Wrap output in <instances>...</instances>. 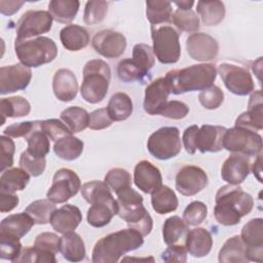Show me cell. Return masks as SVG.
Here are the masks:
<instances>
[{
	"label": "cell",
	"instance_id": "83f0119b",
	"mask_svg": "<svg viewBox=\"0 0 263 263\" xmlns=\"http://www.w3.org/2000/svg\"><path fill=\"white\" fill-rule=\"evenodd\" d=\"M35 221L26 212L9 215L0 223V232L22 238L34 226Z\"/></svg>",
	"mask_w": 263,
	"mask_h": 263
},
{
	"label": "cell",
	"instance_id": "b9f144b4",
	"mask_svg": "<svg viewBox=\"0 0 263 263\" xmlns=\"http://www.w3.org/2000/svg\"><path fill=\"white\" fill-rule=\"evenodd\" d=\"M54 211L55 205L48 198L37 199L31 202L25 210V212L35 221V224L39 225L50 223V219Z\"/></svg>",
	"mask_w": 263,
	"mask_h": 263
},
{
	"label": "cell",
	"instance_id": "d4e9b609",
	"mask_svg": "<svg viewBox=\"0 0 263 263\" xmlns=\"http://www.w3.org/2000/svg\"><path fill=\"white\" fill-rule=\"evenodd\" d=\"M52 90L61 102L74 100L78 92V82L75 74L69 69H59L52 78Z\"/></svg>",
	"mask_w": 263,
	"mask_h": 263
},
{
	"label": "cell",
	"instance_id": "30bf717a",
	"mask_svg": "<svg viewBox=\"0 0 263 263\" xmlns=\"http://www.w3.org/2000/svg\"><path fill=\"white\" fill-rule=\"evenodd\" d=\"M223 148L231 153L257 156L262 150V137L256 132L234 125L226 129Z\"/></svg>",
	"mask_w": 263,
	"mask_h": 263
},
{
	"label": "cell",
	"instance_id": "ab89813d",
	"mask_svg": "<svg viewBox=\"0 0 263 263\" xmlns=\"http://www.w3.org/2000/svg\"><path fill=\"white\" fill-rule=\"evenodd\" d=\"M173 15L172 2L170 1H146V17L151 26L164 25L171 22Z\"/></svg>",
	"mask_w": 263,
	"mask_h": 263
},
{
	"label": "cell",
	"instance_id": "94428289",
	"mask_svg": "<svg viewBox=\"0 0 263 263\" xmlns=\"http://www.w3.org/2000/svg\"><path fill=\"white\" fill-rule=\"evenodd\" d=\"M36 121H24L13 123L3 130V135L10 138H26L35 127Z\"/></svg>",
	"mask_w": 263,
	"mask_h": 263
},
{
	"label": "cell",
	"instance_id": "9a60e30c",
	"mask_svg": "<svg viewBox=\"0 0 263 263\" xmlns=\"http://www.w3.org/2000/svg\"><path fill=\"white\" fill-rule=\"evenodd\" d=\"M32 78V71L23 64H13L0 68V93L2 96L24 90Z\"/></svg>",
	"mask_w": 263,
	"mask_h": 263
},
{
	"label": "cell",
	"instance_id": "5bb4252c",
	"mask_svg": "<svg viewBox=\"0 0 263 263\" xmlns=\"http://www.w3.org/2000/svg\"><path fill=\"white\" fill-rule=\"evenodd\" d=\"M206 173L196 165H184L176 176V189L184 196H192L208 186Z\"/></svg>",
	"mask_w": 263,
	"mask_h": 263
},
{
	"label": "cell",
	"instance_id": "003e7915",
	"mask_svg": "<svg viewBox=\"0 0 263 263\" xmlns=\"http://www.w3.org/2000/svg\"><path fill=\"white\" fill-rule=\"evenodd\" d=\"M174 4L177 5L179 9H191V7L194 4V1H188V0L176 1V2H174Z\"/></svg>",
	"mask_w": 263,
	"mask_h": 263
},
{
	"label": "cell",
	"instance_id": "4fadbf2b",
	"mask_svg": "<svg viewBox=\"0 0 263 263\" xmlns=\"http://www.w3.org/2000/svg\"><path fill=\"white\" fill-rule=\"evenodd\" d=\"M218 72L226 88L236 96H247L254 91V81L250 72L241 67L230 63H222Z\"/></svg>",
	"mask_w": 263,
	"mask_h": 263
},
{
	"label": "cell",
	"instance_id": "d6986e66",
	"mask_svg": "<svg viewBox=\"0 0 263 263\" xmlns=\"http://www.w3.org/2000/svg\"><path fill=\"white\" fill-rule=\"evenodd\" d=\"M251 160L249 156L232 153L222 164L221 178L230 185H239L249 176Z\"/></svg>",
	"mask_w": 263,
	"mask_h": 263
},
{
	"label": "cell",
	"instance_id": "2e32d148",
	"mask_svg": "<svg viewBox=\"0 0 263 263\" xmlns=\"http://www.w3.org/2000/svg\"><path fill=\"white\" fill-rule=\"evenodd\" d=\"M246 247V256L249 261L261 263L263 260V219L255 218L247 222L240 233Z\"/></svg>",
	"mask_w": 263,
	"mask_h": 263
},
{
	"label": "cell",
	"instance_id": "7dc6e473",
	"mask_svg": "<svg viewBox=\"0 0 263 263\" xmlns=\"http://www.w3.org/2000/svg\"><path fill=\"white\" fill-rule=\"evenodd\" d=\"M20 239L13 235L0 232V258L2 260L13 262L18 257L23 249Z\"/></svg>",
	"mask_w": 263,
	"mask_h": 263
},
{
	"label": "cell",
	"instance_id": "3957f363",
	"mask_svg": "<svg viewBox=\"0 0 263 263\" xmlns=\"http://www.w3.org/2000/svg\"><path fill=\"white\" fill-rule=\"evenodd\" d=\"M144 236L134 228L121 229L100 238L91 253L93 263H115L124 254L143 246Z\"/></svg>",
	"mask_w": 263,
	"mask_h": 263
},
{
	"label": "cell",
	"instance_id": "f6af8a7d",
	"mask_svg": "<svg viewBox=\"0 0 263 263\" xmlns=\"http://www.w3.org/2000/svg\"><path fill=\"white\" fill-rule=\"evenodd\" d=\"M104 182L110 189L117 193L124 188L130 187L132 177L126 170L121 167H114L108 171L104 178Z\"/></svg>",
	"mask_w": 263,
	"mask_h": 263
},
{
	"label": "cell",
	"instance_id": "d590c367",
	"mask_svg": "<svg viewBox=\"0 0 263 263\" xmlns=\"http://www.w3.org/2000/svg\"><path fill=\"white\" fill-rule=\"evenodd\" d=\"M196 11L205 26H217L225 16V5L222 1H198Z\"/></svg>",
	"mask_w": 263,
	"mask_h": 263
},
{
	"label": "cell",
	"instance_id": "484cf974",
	"mask_svg": "<svg viewBox=\"0 0 263 263\" xmlns=\"http://www.w3.org/2000/svg\"><path fill=\"white\" fill-rule=\"evenodd\" d=\"M185 247L187 252L195 257L201 258L210 254L213 247V237L210 231L202 227H197L188 231Z\"/></svg>",
	"mask_w": 263,
	"mask_h": 263
},
{
	"label": "cell",
	"instance_id": "74e56055",
	"mask_svg": "<svg viewBox=\"0 0 263 263\" xmlns=\"http://www.w3.org/2000/svg\"><path fill=\"white\" fill-rule=\"evenodd\" d=\"M84 143L74 136H66L53 145V151L58 157L64 160L72 161L77 159L83 152Z\"/></svg>",
	"mask_w": 263,
	"mask_h": 263
},
{
	"label": "cell",
	"instance_id": "f907efd6",
	"mask_svg": "<svg viewBox=\"0 0 263 263\" xmlns=\"http://www.w3.org/2000/svg\"><path fill=\"white\" fill-rule=\"evenodd\" d=\"M208 216V206L202 201L190 202L183 212V220L189 226H196L202 223Z\"/></svg>",
	"mask_w": 263,
	"mask_h": 263
},
{
	"label": "cell",
	"instance_id": "52a82bcc",
	"mask_svg": "<svg viewBox=\"0 0 263 263\" xmlns=\"http://www.w3.org/2000/svg\"><path fill=\"white\" fill-rule=\"evenodd\" d=\"M14 52L21 64L37 68L52 62L58 55V47L51 38L39 36L26 40L15 39Z\"/></svg>",
	"mask_w": 263,
	"mask_h": 263
},
{
	"label": "cell",
	"instance_id": "603a6c76",
	"mask_svg": "<svg viewBox=\"0 0 263 263\" xmlns=\"http://www.w3.org/2000/svg\"><path fill=\"white\" fill-rule=\"evenodd\" d=\"M226 127L220 125L203 124L198 128L196 135V150L201 153L219 152L223 148V139Z\"/></svg>",
	"mask_w": 263,
	"mask_h": 263
},
{
	"label": "cell",
	"instance_id": "91938a15",
	"mask_svg": "<svg viewBox=\"0 0 263 263\" xmlns=\"http://www.w3.org/2000/svg\"><path fill=\"white\" fill-rule=\"evenodd\" d=\"M161 259L164 262H186L187 261V249L184 243L168 246L161 254Z\"/></svg>",
	"mask_w": 263,
	"mask_h": 263
},
{
	"label": "cell",
	"instance_id": "e0dca14e",
	"mask_svg": "<svg viewBox=\"0 0 263 263\" xmlns=\"http://www.w3.org/2000/svg\"><path fill=\"white\" fill-rule=\"evenodd\" d=\"M91 45L100 55L107 59H116L125 51L126 38L119 32L103 30L92 37Z\"/></svg>",
	"mask_w": 263,
	"mask_h": 263
},
{
	"label": "cell",
	"instance_id": "680465c9",
	"mask_svg": "<svg viewBox=\"0 0 263 263\" xmlns=\"http://www.w3.org/2000/svg\"><path fill=\"white\" fill-rule=\"evenodd\" d=\"M113 120L110 118L106 108H100L89 114L88 127L93 130H100L109 127Z\"/></svg>",
	"mask_w": 263,
	"mask_h": 263
},
{
	"label": "cell",
	"instance_id": "9c48e42d",
	"mask_svg": "<svg viewBox=\"0 0 263 263\" xmlns=\"http://www.w3.org/2000/svg\"><path fill=\"white\" fill-rule=\"evenodd\" d=\"M181 138L176 126H163L152 133L147 141L149 153L156 159L167 160L181 152Z\"/></svg>",
	"mask_w": 263,
	"mask_h": 263
},
{
	"label": "cell",
	"instance_id": "681fc988",
	"mask_svg": "<svg viewBox=\"0 0 263 263\" xmlns=\"http://www.w3.org/2000/svg\"><path fill=\"white\" fill-rule=\"evenodd\" d=\"M40 128L53 142L72 135L69 127L62 120L55 118L40 121Z\"/></svg>",
	"mask_w": 263,
	"mask_h": 263
},
{
	"label": "cell",
	"instance_id": "e575fe53",
	"mask_svg": "<svg viewBox=\"0 0 263 263\" xmlns=\"http://www.w3.org/2000/svg\"><path fill=\"white\" fill-rule=\"evenodd\" d=\"M106 109L113 121H122L132 115L134 106L129 96L119 91L111 97Z\"/></svg>",
	"mask_w": 263,
	"mask_h": 263
},
{
	"label": "cell",
	"instance_id": "6da1fadb",
	"mask_svg": "<svg viewBox=\"0 0 263 263\" xmlns=\"http://www.w3.org/2000/svg\"><path fill=\"white\" fill-rule=\"evenodd\" d=\"M215 202V219L224 226L238 224L240 219L250 214L254 208L252 195L238 185L222 186L216 193Z\"/></svg>",
	"mask_w": 263,
	"mask_h": 263
},
{
	"label": "cell",
	"instance_id": "ba28073f",
	"mask_svg": "<svg viewBox=\"0 0 263 263\" xmlns=\"http://www.w3.org/2000/svg\"><path fill=\"white\" fill-rule=\"evenodd\" d=\"M179 32L172 26L164 24L151 26L153 53L161 64H175L181 55Z\"/></svg>",
	"mask_w": 263,
	"mask_h": 263
},
{
	"label": "cell",
	"instance_id": "c3c4849f",
	"mask_svg": "<svg viewBox=\"0 0 263 263\" xmlns=\"http://www.w3.org/2000/svg\"><path fill=\"white\" fill-rule=\"evenodd\" d=\"M16 262H49V263H55V254L44 252L35 246L33 247H25L22 249L18 257L13 261Z\"/></svg>",
	"mask_w": 263,
	"mask_h": 263
},
{
	"label": "cell",
	"instance_id": "8d00e7d4",
	"mask_svg": "<svg viewBox=\"0 0 263 263\" xmlns=\"http://www.w3.org/2000/svg\"><path fill=\"white\" fill-rule=\"evenodd\" d=\"M0 109L2 115V125L7 117L16 118L27 116L31 112V105L27 99L21 96H15L2 98L0 101Z\"/></svg>",
	"mask_w": 263,
	"mask_h": 263
},
{
	"label": "cell",
	"instance_id": "4316f807",
	"mask_svg": "<svg viewBox=\"0 0 263 263\" xmlns=\"http://www.w3.org/2000/svg\"><path fill=\"white\" fill-rule=\"evenodd\" d=\"M60 40L67 50L78 51L88 45L89 34L85 28L71 24L61 30Z\"/></svg>",
	"mask_w": 263,
	"mask_h": 263
},
{
	"label": "cell",
	"instance_id": "7402d4cb",
	"mask_svg": "<svg viewBox=\"0 0 263 263\" xmlns=\"http://www.w3.org/2000/svg\"><path fill=\"white\" fill-rule=\"evenodd\" d=\"M171 93L164 77H159L147 85L144 98V110L149 115L159 114L160 110L167 102Z\"/></svg>",
	"mask_w": 263,
	"mask_h": 263
},
{
	"label": "cell",
	"instance_id": "6125c7cd",
	"mask_svg": "<svg viewBox=\"0 0 263 263\" xmlns=\"http://www.w3.org/2000/svg\"><path fill=\"white\" fill-rule=\"evenodd\" d=\"M198 128L199 127L197 125L193 124L188 126L183 133V137H182L183 145L186 152L189 154H194L196 151L195 143H196V135H197Z\"/></svg>",
	"mask_w": 263,
	"mask_h": 263
},
{
	"label": "cell",
	"instance_id": "f5cc1de1",
	"mask_svg": "<svg viewBox=\"0 0 263 263\" xmlns=\"http://www.w3.org/2000/svg\"><path fill=\"white\" fill-rule=\"evenodd\" d=\"M198 101L205 109L214 110L222 105L224 101V93L219 86L213 84L199 92Z\"/></svg>",
	"mask_w": 263,
	"mask_h": 263
},
{
	"label": "cell",
	"instance_id": "277c9868",
	"mask_svg": "<svg viewBox=\"0 0 263 263\" xmlns=\"http://www.w3.org/2000/svg\"><path fill=\"white\" fill-rule=\"evenodd\" d=\"M216 77V66L212 63H204L171 70L165 74L164 79L171 93L181 95L188 91L203 90L213 85Z\"/></svg>",
	"mask_w": 263,
	"mask_h": 263
},
{
	"label": "cell",
	"instance_id": "8fae6325",
	"mask_svg": "<svg viewBox=\"0 0 263 263\" xmlns=\"http://www.w3.org/2000/svg\"><path fill=\"white\" fill-rule=\"evenodd\" d=\"M80 189L81 181L78 175L70 168L63 167L55 172L46 197L53 203H64L76 195Z\"/></svg>",
	"mask_w": 263,
	"mask_h": 263
},
{
	"label": "cell",
	"instance_id": "f35d334b",
	"mask_svg": "<svg viewBox=\"0 0 263 263\" xmlns=\"http://www.w3.org/2000/svg\"><path fill=\"white\" fill-rule=\"evenodd\" d=\"M25 139L28 143L27 151L32 156L37 158H45L50 150V139L41 130L40 120L36 121L34 129Z\"/></svg>",
	"mask_w": 263,
	"mask_h": 263
},
{
	"label": "cell",
	"instance_id": "db71d44e",
	"mask_svg": "<svg viewBox=\"0 0 263 263\" xmlns=\"http://www.w3.org/2000/svg\"><path fill=\"white\" fill-rule=\"evenodd\" d=\"M20 166L24 168L31 177H39L44 173L46 166L45 158L32 156L27 150L22 152L18 160Z\"/></svg>",
	"mask_w": 263,
	"mask_h": 263
},
{
	"label": "cell",
	"instance_id": "e7e4bbea",
	"mask_svg": "<svg viewBox=\"0 0 263 263\" xmlns=\"http://www.w3.org/2000/svg\"><path fill=\"white\" fill-rule=\"evenodd\" d=\"M24 1H0V11L3 15H12L24 5Z\"/></svg>",
	"mask_w": 263,
	"mask_h": 263
},
{
	"label": "cell",
	"instance_id": "ee69618b",
	"mask_svg": "<svg viewBox=\"0 0 263 263\" xmlns=\"http://www.w3.org/2000/svg\"><path fill=\"white\" fill-rule=\"evenodd\" d=\"M172 21L180 30L189 33H196L199 29V17L192 9H177L173 12Z\"/></svg>",
	"mask_w": 263,
	"mask_h": 263
},
{
	"label": "cell",
	"instance_id": "f546056e",
	"mask_svg": "<svg viewBox=\"0 0 263 263\" xmlns=\"http://www.w3.org/2000/svg\"><path fill=\"white\" fill-rule=\"evenodd\" d=\"M30 175L22 167H9L2 172L0 177V191L14 193L24 190L29 181Z\"/></svg>",
	"mask_w": 263,
	"mask_h": 263
},
{
	"label": "cell",
	"instance_id": "5b68a950",
	"mask_svg": "<svg viewBox=\"0 0 263 263\" xmlns=\"http://www.w3.org/2000/svg\"><path fill=\"white\" fill-rule=\"evenodd\" d=\"M116 195L117 215L128 227L136 229L143 236L148 235L153 228V220L143 204V196L132 187L120 190Z\"/></svg>",
	"mask_w": 263,
	"mask_h": 263
},
{
	"label": "cell",
	"instance_id": "03108f58",
	"mask_svg": "<svg viewBox=\"0 0 263 263\" xmlns=\"http://www.w3.org/2000/svg\"><path fill=\"white\" fill-rule=\"evenodd\" d=\"M252 172L257 180L262 183V153H259L257 155V158L252 165Z\"/></svg>",
	"mask_w": 263,
	"mask_h": 263
},
{
	"label": "cell",
	"instance_id": "7a4b0ae2",
	"mask_svg": "<svg viewBox=\"0 0 263 263\" xmlns=\"http://www.w3.org/2000/svg\"><path fill=\"white\" fill-rule=\"evenodd\" d=\"M81 195L90 208L87 211V223L96 228L108 225L118 213L117 200L105 182L90 181L81 187Z\"/></svg>",
	"mask_w": 263,
	"mask_h": 263
},
{
	"label": "cell",
	"instance_id": "1f68e13d",
	"mask_svg": "<svg viewBox=\"0 0 263 263\" xmlns=\"http://www.w3.org/2000/svg\"><path fill=\"white\" fill-rule=\"evenodd\" d=\"M151 204L157 214L164 215L176 211L179 201L173 189L168 186L161 185L151 193Z\"/></svg>",
	"mask_w": 263,
	"mask_h": 263
},
{
	"label": "cell",
	"instance_id": "60d3db41",
	"mask_svg": "<svg viewBox=\"0 0 263 263\" xmlns=\"http://www.w3.org/2000/svg\"><path fill=\"white\" fill-rule=\"evenodd\" d=\"M61 120L69 127L72 134H76L88 126L89 113L81 107L71 106L62 111Z\"/></svg>",
	"mask_w": 263,
	"mask_h": 263
},
{
	"label": "cell",
	"instance_id": "816d5d0a",
	"mask_svg": "<svg viewBox=\"0 0 263 263\" xmlns=\"http://www.w3.org/2000/svg\"><path fill=\"white\" fill-rule=\"evenodd\" d=\"M117 75L123 82L143 81L147 76L133 63L132 59H123L117 66Z\"/></svg>",
	"mask_w": 263,
	"mask_h": 263
},
{
	"label": "cell",
	"instance_id": "4dcf8cb0",
	"mask_svg": "<svg viewBox=\"0 0 263 263\" xmlns=\"http://www.w3.org/2000/svg\"><path fill=\"white\" fill-rule=\"evenodd\" d=\"M189 231L187 223L179 216H172L167 218L162 226L163 241L167 246L184 243Z\"/></svg>",
	"mask_w": 263,
	"mask_h": 263
},
{
	"label": "cell",
	"instance_id": "11a10c76",
	"mask_svg": "<svg viewBox=\"0 0 263 263\" xmlns=\"http://www.w3.org/2000/svg\"><path fill=\"white\" fill-rule=\"evenodd\" d=\"M61 237L52 232H42L35 238L34 246L44 252L58 254L60 252Z\"/></svg>",
	"mask_w": 263,
	"mask_h": 263
},
{
	"label": "cell",
	"instance_id": "ac0fdd59",
	"mask_svg": "<svg viewBox=\"0 0 263 263\" xmlns=\"http://www.w3.org/2000/svg\"><path fill=\"white\" fill-rule=\"evenodd\" d=\"M186 49L191 59L199 62H206L217 57L219 52V44L211 35L196 32L188 36L186 40Z\"/></svg>",
	"mask_w": 263,
	"mask_h": 263
},
{
	"label": "cell",
	"instance_id": "9f6ffc18",
	"mask_svg": "<svg viewBox=\"0 0 263 263\" xmlns=\"http://www.w3.org/2000/svg\"><path fill=\"white\" fill-rule=\"evenodd\" d=\"M0 144H1V160H0V171L1 173L9 167L12 166L13 164V154L15 151V146L14 142L10 139V137H7L5 135H2L0 137Z\"/></svg>",
	"mask_w": 263,
	"mask_h": 263
},
{
	"label": "cell",
	"instance_id": "44dd1931",
	"mask_svg": "<svg viewBox=\"0 0 263 263\" xmlns=\"http://www.w3.org/2000/svg\"><path fill=\"white\" fill-rule=\"evenodd\" d=\"M235 125L256 133L263 128V103L262 92L260 89L255 90L251 95L248 110L236 118Z\"/></svg>",
	"mask_w": 263,
	"mask_h": 263
},
{
	"label": "cell",
	"instance_id": "8992f818",
	"mask_svg": "<svg viewBox=\"0 0 263 263\" xmlns=\"http://www.w3.org/2000/svg\"><path fill=\"white\" fill-rule=\"evenodd\" d=\"M111 79L109 65L100 59L88 61L83 68V80L80 93L84 101L90 104L102 102L108 93Z\"/></svg>",
	"mask_w": 263,
	"mask_h": 263
},
{
	"label": "cell",
	"instance_id": "d6a6232c",
	"mask_svg": "<svg viewBox=\"0 0 263 263\" xmlns=\"http://www.w3.org/2000/svg\"><path fill=\"white\" fill-rule=\"evenodd\" d=\"M218 260L221 263L249 262L246 256V247L238 235L229 237L219 251Z\"/></svg>",
	"mask_w": 263,
	"mask_h": 263
},
{
	"label": "cell",
	"instance_id": "ffe728a7",
	"mask_svg": "<svg viewBox=\"0 0 263 263\" xmlns=\"http://www.w3.org/2000/svg\"><path fill=\"white\" fill-rule=\"evenodd\" d=\"M134 182L144 193H152L162 185V176L159 168L152 162L141 160L135 166Z\"/></svg>",
	"mask_w": 263,
	"mask_h": 263
},
{
	"label": "cell",
	"instance_id": "6f0895ef",
	"mask_svg": "<svg viewBox=\"0 0 263 263\" xmlns=\"http://www.w3.org/2000/svg\"><path fill=\"white\" fill-rule=\"evenodd\" d=\"M188 113L189 107L185 103L177 100H172L167 101L164 104L159 112V115L171 119H182L186 117Z\"/></svg>",
	"mask_w": 263,
	"mask_h": 263
},
{
	"label": "cell",
	"instance_id": "f1b7e54d",
	"mask_svg": "<svg viewBox=\"0 0 263 263\" xmlns=\"http://www.w3.org/2000/svg\"><path fill=\"white\" fill-rule=\"evenodd\" d=\"M60 252L64 259L70 262L82 261L86 255L83 239L74 231L63 234L61 237Z\"/></svg>",
	"mask_w": 263,
	"mask_h": 263
},
{
	"label": "cell",
	"instance_id": "7c38bea8",
	"mask_svg": "<svg viewBox=\"0 0 263 263\" xmlns=\"http://www.w3.org/2000/svg\"><path fill=\"white\" fill-rule=\"evenodd\" d=\"M52 17L45 10H28L18 20L15 27L16 38L18 40L31 39L50 31Z\"/></svg>",
	"mask_w": 263,
	"mask_h": 263
},
{
	"label": "cell",
	"instance_id": "bcb514c9",
	"mask_svg": "<svg viewBox=\"0 0 263 263\" xmlns=\"http://www.w3.org/2000/svg\"><path fill=\"white\" fill-rule=\"evenodd\" d=\"M108 5L107 1H87L83 13L84 23L89 26L101 23L108 12Z\"/></svg>",
	"mask_w": 263,
	"mask_h": 263
},
{
	"label": "cell",
	"instance_id": "7bdbcfd3",
	"mask_svg": "<svg viewBox=\"0 0 263 263\" xmlns=\"http://www.w3.org/2000/svg\"><path fill=\"white\" fill-rule=\"evenodd\" d=\"M133 63L147 76L155 64V55L151 46L138 43L133 48Z\"/></svg>",
	"mask_w": 263,
	"mask_h": 263
},
{
	"label": "cell",
	"instance_id": "836d02e7",
	"mask_svg": "<svg viewBox=\"0 0 263 263\" xmlns=\"http://www.w3.org/2000/svg\"><path fill=\"white\" fill-rule=\"evenodd\" d=\"M79 6L77 0H52L48 3V12L55 22L68 24L75 18Z\"/></svg>",
	"mask_w": 263,
	"mask_h": 263
},
{
	"label": "cell",
	"instance_id": "cb8c5ba5",
	"mask_svg": "<svg viewBox=\"0 0 263 263\" xmlns=\"http://www.w3.org/2000/svg\"><path fill=\"white\" fill-rule=\"evenodd\" d=\"M82 221V214L76 205L65 204L53 212L50 224L58 233H68L74 231Z\"/></svg>",
	"mask_w": 263,
	"mask_h": 263
},
{
	"label": "cell",
	"instance_id": "be15d7a7",
	"mask_svg": "<svg viewBox=\"0 0 263 263\" xmlns=\"http://www.w3.org/2000/svg\"><path fill=\"white\" fill-rule=\"evenodd\" d=\"M18 196L14 193L0 191V211L1 213H8L18 204Z\"/></svg>",
	"mask_w": 263,
	"mask_h": 263
}]
</instances>
